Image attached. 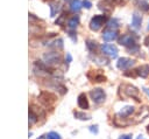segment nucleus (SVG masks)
I'll list each match as a JSON object with an SVG mask.
<instances>
[{"label":"nucleus","instance_id":"1a4fd4ad","mask_svg":"<svg viewBox=\"0 0 149 139\" xmlns=\"http://www.w3.org/2000/svg\"><path fill=\"white\" fill-rule=\"evenodd\" d=\"M40 99H41L44 104L49 105V104H51V103L55 102L56 97H55L52 93H50V92H42V93L40 95Z\"/></svg>","mask_w":149,"mask_h":139},{"label":"nucleus","instance_id":"20e7f679","mask_svg":"<svg viewBox=\"0 0 149 139\" xmlns=\"http://www.w3.org/2000/svg\"><path fill=\"white\" fill-rule=\"evenodd\" d=\"M119 43L121 46H125L127 48H130V47H133V46L136 44V37L134 35H132V34H125V35H122L120 37Z\"/></svg>","mask_w":149,"mask_h":139},{"label":"nucleus","instance_id":"393cba45","mask_svg":"<svg viewBox=\"0 0 149 139\" xmlns=\"http://www.w3.org/2000/svg\"><path fill=\"white\" fill-rule=\"evenodd\" d=\"M64 19H65V14L61 15V18L56 20V23H57V25H61V26H62V25H63V22H64Z\"/></svg>","mask_w":149,"mask_h":139},{"label":"nucleus","instance_id":"0eeeda50","mask_svg":"<svg viewBox=\"0 0 149 139\" xmlns=\"http://www.w3.org/2000/svg\"><path fill=\"white\" fill-rule=\"evenodd\" d=\"M101 50L105 55L112 57V58H115L118 56V48L114 46V44H102L101 46Z\"/></svg>","mask_w":149,"mask_h":139},{"label":"nucleus","instance_id":"7c9ffc66","mask_svg":"<svg viewBox=\"0 0 149 139\" xmlns=\"http://www.w3.org/2000/svg\"><path fill=\"white\" fill-rule=\"evenodd\" d=\"M143 91H144V92H146V93L149 96V89H147V88H143Z\"/></svg>","mask_w":149,"mask_h":139},{"label":"nucleus","instance_id":"a211bd4d","mask_svg":"<svg viewBox=\"0 0 149 139\" xmlns=\"http://www.w3.org/2000/svg\"><path fill=\"white\" fill-rule=\"evenodd\" d=\"M118 27H119V21H118L116 19H111V20L107 22V29H113V30H115Z\"/></svg>","mask_w":149,"mask_h":139},{"label":"nucleus","instance_id":"c756f323","mask_svg":"<svg viewBox=\"0 0 149 139\" xmlns=\"http://www.w3.org/2000/svg\"><path fill=\"white\" fill-rule=\"evenodd\" d=\"M143 43L147 46V47H149V36H147L146 39H144V41H143Z\"/></svg>","mask_w":149,"mask_h":139},{"label":"nucleus","instance_id":"bb28decb","mask_svg":"<svg viewBox=\"0 0 149 139\" xmlns=\"http://www.w3.org/2000/svg\"><path fill=\"white\" fill-rule=\"evenodd\" d=\"M90 131H91V132H94V133H98V126H97V125L90 126Z\"/></svg>","mask_w":149,"mask_h":139},{"label":"nucleus","instance_id":"412c9836","mask_svg":"<svg viewBox=\"0 0 149 139\" xmlns=\"http://www.w3.org/2000/svg\"><path fill=\"white\" fill-rule=\"evenodd\" d=\"M86 46H87V48L91 50V51H94V49L97 48V42H94V41H91V40H88L87 42H86Z\"/></svg>","mask_w":149,"mask_h":139},{"label":"nucleus","instance_id":"f03ea898","mask_svg":"<svg viewBox=\"0 0 149 139\" xmlns=\"http://www.w3.org/2000/svg\"><path fill=\"white\" fill-rule=\"evenodd\" d=\"M90 96H91L92 100H93L95 104H101V103H104L105 99H106V93H105V91H104L102 89H100V88H95V89L91 90V91H90Z\"/></svg>","mask_w":149,"mask_h":139},{"label":"nucleus","instance_id":"9b49d317","mask_svg":"<svg viewBox=\"0 0 149 139\" xmlns=\"http://www.w3.org/2000/svg\"><path fill=\"white\" fill-rule=\"evenodd\" d=\"M141 22H142L141 15H140L137 12L133 13V16H132V26H133L135 29H139V28L141 27Z\"/></svg>","mask_w":149,"mask_h":139},{"label":"nucleus","instance_id":"c85d7f7f","mask_svg":"<svg viewBox=\"0 0 149 139\" xmlns=\"http://www.w3.org/2000/svg\"><path fill=\"white\" fill-rule=\"evenodd\" d=\"M119 139H132V135L130 134H123V135L119 137Z\"/></svg>","mask_w":149,"mask_h":139},{"label":"nucleus","instance_id":"39448f33","mask_svg":"<svg viewBox=\"0 0 149 139\" xmlns=\"http://www.w3.org/2000/svg\"><path fill=\"white\" fill-rule=\"evenodd\" d=\"M134 64H135V61L132 60V58H129V57H121L116 62V67L120 70H127L130 67H133Z\"/></svg>","mask_w":149,"mask_h":139},{"label":"nucleus","instance_id":"b1692460","mask_svg":"<svg viewBox=\"0 0 149 139\" xmlns=\"http://www.w3.org/2000/svg\"><path fill=\"white\" fill-rule=\"evenodd\" d=\"M47 139H61V135L57 132H50L47 135Z\"/></svg>","mask_w":149,"mask_h":139},{"label":"nucleus","instance_id":"aec40b11","mask_svg":"<svg viewBox=\"0 0 149 139\" xmlns=\"http://www.w3.org/2000/svg\"><path fill=\"white\" fill-rule=\"evenodd\" d=\"M73 114H74V117H76V118H78V119H80V120H87V119H90V116L85 114L84 112L74 111V112H73Z\"/></svg>","mask_w":149,"mask_h":139},{"label":"nucleus","instance_id":"f8f14e48","mask_svg":"<svg viewBox=\"0 0 149 139\" xmlns=\"http://www.w3.org/2000/svg\"><path fill=\"white\" fill-rule=\"evenodd\" d=\"M77 103H78V106L80 109H88V102H87V98H86V95L85 93H80L78 96V99H77Z\"/></svg>","mask_w":149,"mask_h":139},{"label":"nucleus","instance_id":"9d476101","mask_svg":"<svg viewBox=\"0 0 149 139\" xmlns=\"http://www.w3.org/2000/svg\"><path fill=\"white\" fill-rule=\"evenodd\" d=\"M116 37H118V33H116V30H113V29H107L102 34V39L105 41H113Z\"/></svg>","mask_w":149,"mask_h":139},{"label":"nucleus","instance_id":"4be33fe9","mask_svg":"<svg viewBox=\"0 0 149 139\" xmlns=\"http://www.w3.org/2000/svg\"><path fill=\"white\" fill-rule=\"evenodd\" d=\"M93 82H105L106 81V77L102 75V74H98V75H95L94 77H93Z\"/></svg>","mask_w":149,"mask_h":139},{"label":"nucleus","instance_id":"473e14b6","mask_svg":"<svg viewBox=\"0 0 149 139\" xmlns=\"http://www.w3.org/2000/svg\"><path fill=\"white\" fill-rule=\"evenodd\" d=\"M147 132H148V133H149V125H148V126H147Z\"/></svg>","mask_w":149,"mask_h":139},{"label":"nucleus","instance_id":"2eb2a0df","mask_svg":"<svg viewBox=\"0 0 149 139\" xmlns=\"http://www.w3.org/2000/svg\"><path fill=\"white\" fill-rule=\"evenodd\" d=\"M135 6H137V8H140L142 12H149V4L147 0H136Z\"/></svg>","mask_w":149,"mask_h":139},{"label":"nucleus","instance_id":"f257e3e1","mask_svg":"<svg viewBox=\"0 0 149 139\" xmlns=\"http://www.w3.org/2000/svg\"><path fill=\"white\" fill-rule=\"evenodd\" d=\"M106 20H107V18H106V15H94L92 19H91V21H90V28L92 29V30H94V32H97V30H99L101 27H102V25L106 22Z\"/></svg>","mask_w":149,"mask_h":139},{"label":"nucleus","instance_id":"f3484780","mask_svg":"<svg viewBox=\"0 0 149 139\" xmlns=\"http://www.w3.org/2000/svg\"><path fill=\"white\" fill-rule=\"evenodd\" d=\"M78 23H79V18H78L77 15H74V16H72V18L69 20L68 27H69L70 29H76L77 26H78Z\"/></svg>","mask_w":149,"mask_h":139},{"label":"nucleus","instance_id":"ddd939ff","mask_svg":"<svg viewBox=\"0 0 149 139\" xmlns=\"http://www.w3.org/2000/svg\"><path fill=\"white\" fill-rule=\"evenodd\" d=\"M98 7L104 11V13H111L113 11V4L108 2V1H100L98 4Z\"/></svg>","mask_w":149,"mask_h":139},{"label":"nucleus","instance_id":"a878e982","mask_svg":"<svg viewBox=\"0 0 149 139\" xmlns=\"http://www.w3.org/2000/svg\"><path fill=\"white\" fill-rule=\"evenodd\" d=\"M91 6H92V4L90 2V1H87V0H84V2H83V7H85V8H91Z\"/></svg>","mask_w":149,"mask_h":139},{"label":"nucleus","instance_id":"72a5a7b5","mask_svg":"<svg viewBox=\"0 0 149 139\" xmlns=\"http://www.w3.org/2000/svg\"><path fill=\"white\" fill-rule=\"evenodd\" d=\"M148 29H149V26H148Z\"/></svg>","mask_w":149,"mask_h":139},{"label":"nucleus","instance_id":"2f4dec72","mask_svg":"<svg viewBox=\"0 0 149 139\" xmlns=\"http://www.w3.org/2000/svg\"><path fill=\"white\" fill-rule=\"evenodd\" d=\"M136 139H146V138H144V137H143L142 134H140V135H139V137H137Z\"/></svg>","mask_w":149,"mask_h":139},{"label":"nucleus","instance_id":"4468645a","mask_svg":"<svg viewBox=\"0 0 149 139\" xmlns=\"http://www.w3.org/2000/svg\"><path fill=\"white\" fill-rule=\"evenodd\" d=\"M136 71H137V75H139V76H141L142 78L148 77V75H149V64L140 65V67L136 69Z\"/></svg>","mask_w":149,"mask_h":139},{"label":"nucleus","instance_id":"5701e85b","mask_svg":"<svg viewBox=\"0 0 149 139\" xmlns=\"http://www.w3.org/2000/svg\"><path fill=\"white\" fill-rule=\"evenodd\" d=\"M125 76L135 78V77H136V76H139V75H137V71H136V70H128V71H126V72H125Z\"/></svg>","mask_w":149,"mask_h":139},{"label":"nucleus","instance_id":"cd10ccee","mask_svg":"<svg viewBox=\"0 0 149 139\" xmlns=\"http://www.w3.org/2000/svg\"><path fill=\"white\" fill-rule=\"evenodd\" d=\"M112 4H115V5H123V0H112Z\"/></svg>","mask_w":149,"mask_h":139},{"label":"nucleus","instance_id":"dca6fc26","mask_svg":"<svg viewBox=\"0 0 149 139\" xmlns=\"http://www.w3.org/2000/svg\"><path fill=\"white\" fill-rule=\"evenodd\" d=\"M81 6H83V4L80 2V0H71V2H70V9L72 12H79Z\"/></svg>","mask_w":149,"mask_h":139},{"label":"nucleus","instance_id":"6e6552de","mask_svg":"<svg viewBox=\"0 0 149 139\" xmlns=\"http://www.w3.org/2000/svg\"><path fill=\"white\" fill-rule=\"evenodd\" d=\"M134 112H135V107H134V106H132V105H127V106L122 107V109L119 111L118 117H121L122 119H125L126 117L132 116V113H134Z\"/></svg>","mask_w":149,"mask_h":139},{"label":"nucleus","instance_id":"6ab92c4d","mask_svg":"<svg viewBox=\"0 0 149 139\" xmlns=\"http://www.w3.org/2000/svg\"><path fill=\"white\" fill-rule=\"evenodd\" d=\"M59 11H61V5L59 4H52L50 6V15L51 16H55Z\"/></svg>","mask_w":149,"mask_h":139},{"label":"nucleus","instance_id":"f704fd0d","mask_svg":"<svg viewBox=\"0 0 149 139\" xmlns=\"http://www.w3.org/2000/svg\"><path fill=\"white\" fill-rule=\"evenodd\" d=\"M65 1H69V0H65Z\"/></svg>","mask_w":149,"mask_h":139},{"label":"nucleus","instance_id":"7ed1b4c3","mask_svg":"<svg viewBox=\"0 0 149 139\" xmlns=\"http://www.w3.org/2000/svg\"><path fill=\"white\" fill-rule=\"evenodd\" d=\"M120 89L122 90V92L127 97H132V98H135L136 100H139V90L134 85H132V84H122V85H120Z\"/></svg>","mask_w":149,"mask_h":139},{"label":"nucleus","instance_id":"423d86ee","mask_svg":"<svg viewBox=\"0 0 149 139\" xmlns=\"http://www.w3.org/2000/svg\"><path fill=\"white\" fill-rule=\"evenodd\" d=\"M43 58H44V61H45L47 64L52 65V64L59 63V61H61V55H59L58 53H56V51H51V53H47Z\"/></svg>","mask_w":149,"mask_h":139}]
</instances>
